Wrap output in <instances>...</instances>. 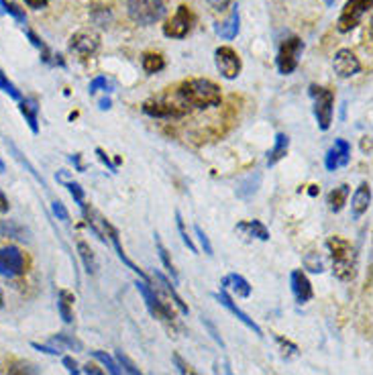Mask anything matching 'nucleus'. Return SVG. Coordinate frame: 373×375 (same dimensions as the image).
I'll return each mask as SVG.
<instances>
[{
    "label": "nucleus",
    "mask_w": 373,
    "mask_h": 375,
    "mask_svg": "<svg viewBox=\"0 0 373 375\" xmlns=\"http://www.w3.org/2000/svg\"><path fill=\"white\" fill-rule=\"evenodd\" d=\"M178 96L194 108H214L222 102L220 88L213 80L192 78L178 86Z\"/></svg>",
    "instance_id": "nucleus-1"
},
{
    "label": "nucleus",
    "mask_w": 373,
    "mask_h": 375,
    "mask_svg": "<svg viewBox=\"0 0 373 375\" xmlns=\"http://www.w3.org/2000/svg\"><path fill=\"white\" fill-rule=\"evenodd\" d=\"M326 249L333 259V273L341 282H353L357 275V251L351 243L343 237H328L326 239Z\"/></svg>",
    "instance_id": "nucleus-2"
},
{
    "label": "nucleus",
    "mask_w": 373,
    "mask_h": 375,
    "mask_svg": "<svg viewBox=\"0 0 373 375\" xmlns=\"http://www.w3.org/2000/svg\"><path fill=\"white\" fill-rule=\"evenodd\" d=\"M127 15L137 25L149 27V25L160 23L165 17V2L163 0H127Z\"/></svg>",
    "instance_id": "nucleus-3"
},
{
    "label": "nucleus",
    "mask_w": 373,
    "mask_h": 375,
    "mask_svg": "<svg viewBox=\"0 0 373 375\" xmlns=\"http://www.w3.org/2000/svg\"><path fill=\"white\" fill-rule=\"evenodd\" d=\"M310 98L314 102V116L319 123L320 131H328L333 125V108H335V92L328 90L326 86L310 84L308 88Z\"/></svg>",
    "instance_id": "nucleus-4"
},
{
    "label": "nucleus",
    "mask_w": 373,
    "mask_h": 375,
    "mask_svg": "<svg viewBox=\"0 0 373 375\" xmlns=\"http://www.w3.org/2000/svg\"><path fill=\"white\" fill-rule=\"evenodd\" d=\"M137 290H139V294L143 296V300H145V306L149 308V312H151V316L153 319H160V321H174L176 319V314H174V308H172V304L169 302H165L163 298H161L158 292H155V288L149 284V282H145V280H137Z\"/></svg>",
    "instance_id": "nucleus-5"
},
{
    "label": "nucleus",
    "mask_w": 373,
    "mask_h": 375,
    "mask_svg": "<svg viewBox=\"0 0 373 375\" xmlns=\"http://www.w3.org/2000/svg\"><path fill=\"white\" fill-rule=\"evenodd\" d=\"M302 52H304V41L300 37L284 39L282 45H280V52H277V59H275L280 74L290 76L294 70L298 68V63H300Z\"/></svg>",
    "instance_id": "nucleus-6"
},
{
    "label": "nucleus",
    "mask_w": 373,
    "mask_h": 375,
    "mask_svg": "<svg viewBox=\"0 0 373 375\" xmlns=\"http://www.w3.org/2000/svg\"><path fill=\"white\" fill-rule=\"evenodd\" d=\"M372 4L373 0H347L341 15H339V21H337V31L351 33L361 23L363 15L372 10Z\"/></svg>",
    "instance_id": "nucleus-7"
},
{
    "label": "nucleus",
    "mask_w": 373,
    "mask_h": 375,
    "mask_svg": "<svg viewBox=\"0 0 373 375\" xmlns=\"http://www.w3.org/2000/svg\"><path fill=\"white\" fill-rule=\"evenodd\" d=\"M194 21H196V17H194L192 8L186 4H180L176 15L163 25V35L169 39H184L194 27Z\"/></svg>",
    "instance_id": "nucleus-8"
},
{
    "label": "nucleus",
    "mask_w": 373,
    "mask_h": 375,
    "mask_svg": "<svg viewBox=\"0 0 373 375\" xmlns=\"http://www.w3.org/2000/svg\"><path fill=\"white\" fill-rule=\"evenodd\" d=\"M70 52L76 54L82 59H88L98 52L100 47V35L92 29H80L76 31L72 37H70V43H68Z\"/></svg>",
    "instance_id": "nucleus-9"
},
{
    "label": "nucleus",
    "mask_w": 373,
    "mask_h": 375,
    "mask_svg": "<svg viewBox=\"0 0 373 375\" xmlns=\"http://www.w3.org/2000/svg\"><path fill=\"white\" fill-rule=\"evenodd\" d=\"M25 255L17 245L0 247V275L4 277H19L25 273Z\"/></svg>",
    "instance_id": "nucleus-10"
},
{
    "label": "nucleus",
    "mask_w": 373,
    "mask_h": 375,
    "mask_svg": "<svg viewBox=\"0 0 373 375\" xmlns=\"http://www.w3.org/2000/svg\"><path fill=\"white\" fill-rule=\"evenodd\" d=\"M214 63H216V70L220 72V76L227 80H235L243 68L239 54L229 45H222L214 52Z\"/></svg>",
    "instance_id": "nucleus-11"
},
{
    "label": "nucleus",
    "mask_w": 373,
    "mask_h": 375,
    "mask_svg": "<svg viewBox=\"0 0 373 375\" xmlns=\"http://www.w3.org/2000/svg\"><path fill=\"white\" fill-rule=\"evenodd\" d=\"M333 68H335V74L339 76V78H353L355 74H359L361 72V61H359V57L353 54L351 49H339L335 57H333Z\"/></svg>",
    "instance_id": "nucleus-12"
},
{
    "label": "nucleus",
    "mask_w": 373,
    "mask_h": 375,
    "mask_svg": "<svg viewBox=\"0 0 373 375\" xmlns=\"http://www.w3.org/2000/svg\"><path fill=\"white\" fill-rule=\"evenodd\" d=\"M141 108L151 118H182L188 114L186 107H178L165 100H145Z\"/></svg>",
    "instance_id": "nucleus-13"
},
{
    "label": "nucleus",
    "mask_w": 373,
    "mask_h": 375,
    "mask_svg": "<svg viewBox=\"0 0 373 375\" xmlns=\"http://www.w3.org/2000/svg\"><path fill=\"white\" fill-rule=\"evenodd\" d=\"M214 298H216V300H218V304H220V306H224V308H227V310H229V312H231V314H233L237 321L243 322V324H245V326H247L251 332H255L257 337H264V330H261V326L253 321V319H249V314H247V312H243V310H241L239 306L233 302V298L227 294V290H220V292H216V294H214Z\"/></svg>",
    "instance_id": "nucleus-14"
},
{
    "label": "nucleus",
    "mask_w": 373,
    "mask_h": 375,
    "mask_svg": "<svg viewBox=\"0 0 373 375\" xmlns=\"http://www.w3.org/2000/svg\"><path fill=\"white\" fill-rule=\"evenodd\" d=\"M351 160V143L345 139H337L335 145L328 149L326 158H324V165L328 171H337L339 167L347 165Z\"/></svg>",
    "instance_id": "nucleus-15"
},
{
    "label": "nucleus",
    "mask_w": 373,
    "mask_h": 375,
    "mask_svg": "<svg viewBox=\"0 0 373 375\" xmlns=\"http://www.w3.org/2000/svg\"><path fill=\"white\" fill-rule=\"evenodd\" d=\"M290 286H292V294L298 304H306V302L312 300V296H314L312 284L302 269H294L292 275H290Z\"/></svg>",
    "instance_id": "nucleus-16"
},
{
    "label": "nucleus",
    "mask_w": 373,
    "mask_h": 375,
    "mask_svg": "<svg viewBox=\"0 0 373 375\" xmlns=\"http://www.w3.org/2000/svg\"><path fill=\"white\" fill-rule=\"evenodd\" d=\"M372 206V186L367 182H363L361 186L355 190L353 200H351V211H353V218L363 216Z\"/></svg>",
    "instance_id": "nucleus-17"
},
{
    "label": "nucleus",
    "mask_w": 373,
    "mask_h": 375,
    "mask_svg": "<svg viewBox=\"0 0 373 375\" xmlns=\"http://www.w3.org/2000/svg\"><path fill=\"white\" fill-rule=\"evenodd\" d=\"M19 110L25 116L31 133L39 135V102H37V98H33V96L21 98L19 100Z\"/></svg>",
    "instance_id": "nucleus-18"
},
{
    "label": "nucleus",
    "mask_w": 373,
    "mask_h": 375,
    "mask_svg": "<svg viewBox=\"0 0 373 375\" xmlns=\"http://www.w3.org/2000/svg\"><path fill=\"white\" fill-rule=\"evenodd\" d=\"M153 277L158 280V284H160V290H163V292L167 294V298H169V300L174 302V306H176V308H178V310H180V312H182L184 316H188V314H190V308H188V304L184 302V298L178 294V292H176L174 284H172V282H169V280H167L165 275H161L160 271H155V273H153Z\"/></svg>",
    "instance_id": "nucleus-19"
},
{
    "label": "nucleus",
    "mask_w": 373,
    "mask_h": 375,
    "mask_svg": "<svg viewBox=\"0 0 373 375\" xmlns=\"http://www.w3.org/2000/svg\"><path fill=\"white\" fill-rule=\"evenodd\" d=\"M288 149H290V137L286 133L275 135V141H273V147L267 151V165L273 167L275 163L284 160L288 155Z\"/></svg>",
    "instance_id": "nucleus-20"
},
{
    "label": "nucleus",
    "mask_w": 373,
    "mask_h": 375,
    "mask_svg": "<svg viewBox=\"0 0 373 375\" xmlns=\"http://www.w3.org/2000/svg\"><path fill=\"white\" fill-rule=\"evenodd\" d=\"M0 237H8V239H17V241L31 243V233L23 224L15 222V220H0Z\"/></svg>",
    "instance_id": "nucleus-21"
},
{
    "label": "nucleus",
    "mask_w": 373,
    "mask_h": 375,
    "mask_svg": "<svg viewBox=\"0 0 373 375\" xmlns=\"http://www.w3.org/2000/svg\"><path fill=\"white\" fill-rule=\"evenodd\" d=\"M227 288H231L239 298H249V296H251V286H249V282H247L243 275H239V273H231V275L222 277V282H220V290H227Z\"/></svg>",
    "instance_id": "nucleus-22"
},
{
    "label": "nucleus",
    "mask_w": 373,
    "mask_h": 375,
    "mask_svg": "<svg viewBox=\"0 0 373 375\" xmlns=\"http://www.w3.org/2000/svg\"><path fill=\"white\" fill-rule=\"evenodd\" d=\"M239 29H241L239 6L235 4V6H233V13H231V17H229L222 25H218V27H216V33H218L222 39L231 41V39H235V37L239 35Z\"/></svg>",
    "instance_id": "nucleus-23"
},
{
    "label": "nucleus",
    "mask_w": 373,
    "mask_h": 375,
    "mask_svg": "<svg viewBox=\"0 0 373 375\" xmlns=\"http://www.w3.org/2000/svg\"><path fill=\"white\" fill-rule=\"evenodd\" d=\"M74 302H76V298L72 292H68V290L57 292V312L66 324L74 321Z\"/></svg>",
    "instance_id": "nucleus-24"
},
{
    "label": "nucleus",
    "mask_w": 373,
    "mask_h": 375,
    "mask_svg": "<svg viewBox=\"0 0 373 375\" xmlns=\"http://www.w3.org/2000/svg\"><path fill=\"white\" fill-rule=\"evenodd\" d=\"M27 37H29V41H31V45L33 47H37L39 49V54H41V59L47 63V66H59V68H63L66 63H63V59H61V55H54L52 54V49L33 33V31H27Z\"/></svg>",
    "instance_id": "nucleus-25"
},
{
    "label": "nucleus",
    "mask_w": 373,
    "mask_h": 375,
    "mask_svg": "<svg viewBox=\"0 0 373 375\" xmlns=\"http://www.w3.org/2000/svg\"><path fill=\"white\" fill-rule=\"evenodd\" d=\"M237 231L247 235V237H253V239H259V241H269V231L261 220H245L237 224Z\"/></svg>",
    "instance_id": "nucleus-26"
},
{
    "label": "nucleus",
    "mask_w": 373,
    "mask_h": 375,
    "mask_svg": "<svg viewBox=\"0 0 373 375\" xmlns=\"http://www.w3.org/2000/svg\"><path fill=\"white\" fill-rule=\"evenodd\" d=\"M349 194H351V186H347V184H341L339 188H335V190L328 194V198H326L328 208H330L333 213H341V211L345 208Z\"/></svg>",
    "instance_id": "nucleus-27"
},
{
    "label": "nucleus",
    "mask_w": 373,
    "mask_h": 375,
    "mask_svg": "<svg viewBox=\"0 0 373 375\" xmlns=\"http://www.w3.org/2000/svg\"><path fill=\"white\" fill-rule=\"evenodd\" d=\"M153 237H155V247H158V253H160V259H161V263H163V268H165V271L172 275V282H174V284H178V282H180V275H178V269H176L174 261H172V257H169V251H167V249H165V245L161 243L158 233H155Z\"/></svg>",
    "instance_id": "nucleus-28"
},
{
    "label": "nucleus",
    "mask_w": 373,
    "mask_h": 375,
    "mask_svg": "<svg viewBox=\"0 0 373 375\" xmlns=\"http://www.w3.org/2000/svg\"><path fill=\"white\" fill-rule=\"evenodd\" d=\"M141 66L147 74H158L165 68V59L163 55L155 54V52H145L141 57Z\"/></svg>",
    "instance_id": "nucleus-29"
},
{
    "label": "nucleus",
    "mask_w": 373,
    "mask_h": 375,
    "mask_svg": "<svg viewBox=\"0 0 373 375\" xmlns=\"http://www.w3.org/2000/svg\"><path fill=\"white\" fill-rule=\"evenodd\" d=\"M78 255H80L82 263H84L86 271H88V273H96L98 263H96V257H94V253H92V249H90L88 243L78 241Z\"/></svg>",
    "instance_id": "nucleus-30"
},
{
    "label": "nucleus",
    "mask_w": 373,
    "mask_h": 375,
    "mask_svg": "<svg viewBox=\"0 0 373 375\" xmlns=\"http://www.w3.org/2000/svg\"><path fill=\"white\" fill-rule=\"evenodd\" d=\"M92 357L98 359V361L107 367V372L110 375H125L123 374V369L119 367L116 359H112V357H110L108 353H105V351H92Z\"/></svg>",
    "instance_id": "nucleus-31"
},
{
    "label": "nucleus",
    "mask_w": 373,
    "mask_h": 375,
    "mask_svg": "<svg viewBox=\"0 0 373 375\" xmlns=\"http://www.w3.org/2000/svg\"><path fill=\"white\" fill-rule=\"evenodd\" d=\"M8 147H10V151H13V155H15V160L19 161V163H21V165H23V167H27L29 174H31V176H33V178H35V180H37V182H39V184H41V186L47 188V184H45V180H43V178H41V176H39V174H37V169H35V167H33V165H31V163H29L27 158H23V153H21V151H19V149H17V145H15V143H10V141H8Z\"/></svg>",
    "instance_id": "nucleus-32"
},
{
    "label": "nucleus",
    "mask_w": 373,
    "mask_h": 375,
    "mask_svg": "<svg viewBox=\"0 0 373 375\" xmlns=\"http://www.w3.org/2000/svg\"><path fill=\"white\" fill-rule=\"evenodd\" d=\"M0 6L6 15H10L17 23H27V15L23 8H19V4L10 2V0H0Z\"/></svg>",
    "instance_id": "nucleus-33"
},
{
    "label": "nucleus",
    "mask_w": 373,
    "mask_h": 375,
    "mask_svg": "<svg viewBox=\"0 0 373 375\" xmlns=\"http://www.w3.org/2000/svg\"><path fill=\"white\" fill-rule=\"evenodd\" d=\"M176 227H178V233H180V237H182V241H184L188 249H190L192 253H198V249H196V245L192 241V237L188 235L186 220L182 218V213H180V211H176Z\"/></svg>",
    "instance_id": "nucleus-34"
},
{
    "label": "nucleus",
    "mask_w": 373,
    "mask_h": 375,
    "mask_svg": "<svg viewBox=\"0 0 373 375\" xmlns=\"http://www.w3.org/2000/svg\"><path fill=\"white\" fill-rule=\"evenodd\" d=\"M52 343L57 345L61 351H63V347L74 349V351H82V349H84V345H82L78 339H74V337H70V335H66V332H57Z\"/></svg>",
    "instance_id": "nucleus-35"
},
{
    "label": "nucleus",
    "mask_w": 373,
    "mask_h": 375,
    "mask_svg": "<svg viewBox=\"0 0 373 375\" xmlns=\"http://www.w3.org/2000/svg\"><path fill=\"white\" fill-rule=\"evenodd\" d=\"M116 363H119V367L123 369V374L127 375H145L137 365H135L133 361L129 359V355H125L123 351H116Z\"/></svg>",
    "instance_id": "nucleus-36"
},
{
    "label": "nucleus",
    "mask_w": 373,
    "mask_h": 375,
    "mask_svg": "<svg viewBox=\"0 0 373 375\" xmlns=\"http://www.w3.org/2000/svg\"><path fill=\"white\" fill-rule=\"evenodd\" d=\"M0 90L4 92V94H8L13 100H21L23 98V94H21V90L13 84V82L8 80V76L0 70Z\"/></svg>",
    "instance_id": "nucleus-37"
},
{
    "label": "nucleus",
    "mask_w": 373,
    "mask_h": 375,
    "mask_svg": "<svg viewBox=\"0 0 373 375\" xmlns=\"http://www.w3.org/2000/svg\"><path fill=\"white\" fill-rule=\"evenodd\" d=\"M39 367L35 365V363H29V361H19V363H15L10 369H8V374L6 375H39Z\"/></svg>",
    "instance_id": "nucleus-38"
},
{
    "label": "nucleus",
    "mask_w": 373,
    "mask_h": 375,
    "mask_svg": "<svg viewBox=\"0 0 373 375\" xmlns=\"http://www.w3.org/2000/svg\"><path fill=\"white\" fill-rule=\"evenodd\" d=\"M259 184H261V176H257L255 182H253V176H249V178L241 184V188H237V196H239V198H247V196L255 194Z\"/></svg>",
    "instance_id": "nucleus-39"
},
{
    "label": "nucleus",
    "mask_w": 373,
    "mask_h": 375,
    "mask_svg": "<svg viewBox=\"0 0 373 375\" xmlns=\"http://www.w3.org/2000/svg\"><path fill=\"white\" fill-rule=\"evenodd\" d=\"M273 339H275V343H277L280 349H282V355H284V357H296V355H298V347H296L294 343H290L288 339L277 337V335H275Z\"/></svg>",
    "instance_id": "nucleus-40"
},
{
    "label": "nucleus",
    "mask_w": 373,
    "mask_h": 375,
    "mask_svg": "<svg viewBox=\"0 0 373 375\" xmlns=\"http://www.w3.org/2000/svg\"><path fill=\"white\" fill-rule=\"evenodd\" d=\"M304 266L308 271H312V273H322L324 271V266H322V261H320V257L317 253H310V255H306V259H304Z\"/></svg>",
    "instance_id": "nucleus-41"
},
{
    "label": "nucleus",
    "mask_w": 373,
    "mask_h": 375,
    "mask_svg": "<svg viewBox=\"0 0 373 375\" xmlns=\"http://www.w3.org/2000/svg\"><path fill=\"white\" fill-rule=\"evenodd\" d=\"M100 88H105V92H110L112 90V86L108 84V80L105 76H98V78H94V80L90 82V86H88V92L90 94H96Z\"/></svg>",
    "instance_id": "nucleus-42"
},
{
    "label": "nucleus",
    "mask_w": 373,
    "mask_h": 375,
    "mask_svg": "<svg viewBox=\"0 0 373 375\" xmlns=\"http://www.w3.org/2000/svg\"><path fill=\"white\" fill-rule=\"evenodd\" d=\"M52 213L57 220H63V222H68L70 220V213H68V208L63 206V202H59V200H55L52 202Z\"/></svg>",
    "instance_id": "nucleus-43"
},
{
    "label": "nucleus",
    "mask_w": 373,
    "mask_h": 375,
    "mask_svg": "<svg viewBox=\"0 0 373 375\" xmlns=\"http://www.w3.org/2000/svg\"><path fill=\"white\" fill-rule=\"evenodd\" d=\"M194 231H196V235H198V241H200V245H202V249H204V253L206 255H213V245H211V239L206 237V233L202 231V227H194Z\"/></svg>",
    "instance_id": "nucleus-44"
},
{
    "label": "nucleus",
    "mask_w": 373,
    "mask_h": 375,
    "mask_svg": "<svg viewBox=\"0 0 373 375\" xmlns=\"http://www.w3.org/2000/svg\"><path fill=\"white\" fill-rule=\"evenodd\" d=\"M63 184H66V188L70 190L72 198H74L78 204H84V190H82L80 184H78V182H63Z\"/></svg>",
    "instance_id": "nucleus-45"
},
{
    "label": "nucleus",
    "mask_w": 373,
    "mask_h": 375,
    "mask_svg": "<svg viewBox=\"0 0 373 375\" xmlns=\"http://www.w3.org/2000/svg\"><path fill=\"white\" fill-rule=\"evenodd\" d=\"M61 363H63V367L68 369V374L70 375H80L82 374L80 365H78V361H76L74 357H63V359H61Z\"/></svg>",
    "instance_id": "nucleus-46"
},
{
    "label": "nucleus",
    "mask_w": 373,
    "mask_h": 375,
    "mask_svg": "<svg viewBox=\"0 0 373 375\" xmlns=\"http://www.w3.org/2000/svg\"><path fill=\"white\" fill-rule=\"evenodd\" d=\"M31 347L37 349V351H41V353H45V355H61V349L59 347H50V345H41V343H31Z\"/></svg>",
    "instance_id": "nucleus-47"
},
{
    "label": "nucleus",
    "mask_w": 373,
    "mask_h": 375,
    "mask_svg": "<svg viewBox=\"0 0 373 375\" xmlns=\"http://www.w3.org/2000/svg\"><path fill=\"white\" fill-rule=\"evenodd\" d=\"M174 363H176L178 372H180L182 375H198V374H194V372L190 369V365H186V363L182 361V357H180V355H174Z\"/></svg>",
    "instance_id": "nucleus-48"
},
{
    "label": "nucleus",
    "mask_w": 373,
    "mask_h": 375,
    "mask_svg": "<svg viewBox=\"0 0 373 375\" xmlns=\"http://www.w3.org/2000/svg\"><path fill=\"white\" fill-rule=\"evenodd\" d=\"M82 372L86 375H107L105 374V369H102L100 365H96V363H86V365L82 367Z\"/></svg>",
    "instance_id": "nucleus-49"
},
{
    "label": "nucleus",
    "mask_w": 373,
    "mask_h": 375,
    "mask_svg": "<svg viewBox=\"0 0 373 375\" xmlns=\"http://www.w3.org/2000/svg\"><path fill=\"white\" fill-rule=\"evenodd\" d=\"M202 322H204V324H206V326H208V330H211V335H213L214 341H216V343H218V345H220V347L224 349V343H222V339H220V337H218V332H216V328H214L213 322L208 321V319H202Z\"/></svg>",
    "instance_id": "nucleus-50"
},
{
    "label": "nucleus",
    "mask_w": 373,
    "mask_h": 375,
    "mask_svg": "<svg viewBox=\"0 0 373 375\" xmlns=\"http://www.w3.org/2000/svg\"><path fill=\"white\" fill-rule=\"evenodd\" d=\"M208 4L213 6L214 10H227L229 4H231V0H208Z\"/></svg>",
    "instance_id": "nucleus-51"
},
{
    "label": "nucleus",
    "mask_w": 373,
    "mask_h": 375,
    "mask_svg": "<svg viewBox=\"0 0 373 375\" xmlns=\"http://www.w3.org/2000/svg\"><path fill=\"white\" fill-rule=\"evenodd\" d=\"M96 153H98V158H100V161H102L105 165H108V169H110V171H116V165H112V163H110V160H108V155L105 153V149H100V147H98V149H96Z\"/></svg>",
    "instance_id": "nucleus-52"
},
{
    "label": "nucleus",
    "mask_w": 373,
    "mask_h": 375,
    "mask_svg": "<svg viewBox=\"0 0 373 375\" xmlns=\"http://www.w3.org/2000/svg\"><path fill=\"white\" fill-rule=\"evenodd\" d=\"M8 208H10V204H8V198H6V196H4V192L0 190V215L8 213Z\"/></svg>",
    "instance_id": "nucleus-53"
},
{
    "label": "nucleus",
    "mask_w": 373,
    "mask_h": 375,
    "mask_svg": "<svg viewBox=\"0 0 373 375\" xmlns=\"http://www.w3.org/2000/svg\"><path fill=\"white\" fill-rule=\"evenodd\" d=\"M25 2H27V6H31V8H43V6L50 4V0H25Z\"/></svg>",
    "instance_id": "nucleus-54"
},
{
    "label": "nucleus",
    "mask_w": 373,
    "mask_h": 375,
    "mask_svg": "<svg viewBox=\"0 0 373 375\" xmlns=\"http://www.w3.org/2000/svg\"><path fill=\"white\" fill-rule=\"evenodd\" d=\"M98 107H100V110H108V108H110V98H102V100L98 102Z\"/></svg>",
    "instance_id": "nucleus-55"
},
{
    "label": "nucleus",
    "mask_w": 373,
    "mask_h": 375,
    "mask_svg": "<svg viewBox=\"0 0 373 375\" xmlns=\"http://www.w3.org/2000/svg\"><path fill=\"white\" fill-rule=\"evenodd\" d=\"M363 151H370V137H363V143H361Z\"/></svg>",
    "instance_id": "nucleus-56"
},
{
    "label": "nucleus",
    "mask_w": 373,
    "mask_h": 375,
    "mask_svg": "<svg viewBox=\"0 0 373 375\" xmlns=\"http://www.w3.org/2000/svg\"><path fill=\"white\" fill-rule=\"evenodd\" d=\"M324 4H326V6H333V4H335V0H324Z\"/></svg>",
    "instance_id": "nucleus-57"
},
{
    "label": "nucleus",
    "mask_w": 373,
    "mask_h": 375,
    "mask_svg": "<svg viewBox=\"0 0 373 375\" xmlns=\"http://www.w3.org/2000/svg\"><path fill=\"white\" fill-rule=\"evenodd\" d=\"M0 174H4V161L0 160Z\"/></svg>",
    "instance_id": "nucleus-58"
},
{
    "label": "nucleus",
    "mask_w": 373,
    "mask_h": 375,
    "mask_svg": "<svg viewBox=\"0 0 373 375\" xmlns=\"http://www.w3.org/2000/svg\"><path fill=\"white\" fill-rule=\"evenodd\" d=\"M0 308H2V294H0Z\"/></svg>",
    "instance_id": "nucleus-59"
}]
</instances>
